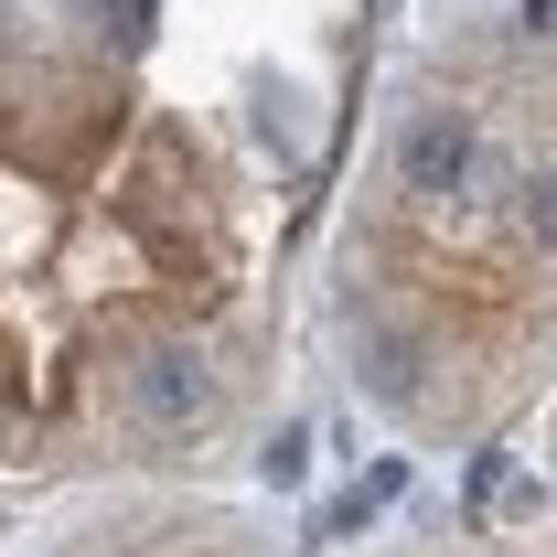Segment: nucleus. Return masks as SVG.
<instances>
[{"label":"nucleus","instance_id":"obj_1","mask_svg":"<svg viewBox=\"0 0 557 557\" xmlns=\"http://www.w3.org/2000/svg\"><path fill=\"white\" fill-rule=\"evenodd\" d=\"M119 408L150 440H194V429H214V364L194 344H139L119 364Z\"/></svg>","mask_w":557,"mask_h":557},{"label":"nucleus","instance_id":"obj_2","mask_svg":"<svg viewBox=\"0 0 557 557\" xmlns=\"http://www.w3.org/2000/svg\"><path fill=\"white\" fill-rule=\"evenodd\" d=\"M472 161H483V119H472L461 97L408 108V129H397V183H408L418 205H450V194L472 183Z\"/></svg>","mask_w":557,"mask_h":557},{"label":"nucleus","instance_id":"obj_3","mask_svg":"<svg viewBox=\"0 0 557 557\" xmlns=\"http://www.w3.org/2000/svg\"><path fill=\"white\" fill-rule=\"evenodd\" d=\"M354 375L375 408H418V344L397 322H354Z\"/></svg>","mask_w":557,"mask_h":557},{"label":"nucleus","instance_id":"obj_4","mask_svg":"<svg viewBox=\"0 0 557 557\" xmlns=\"http://www.w3.org/2000/svg\"><path fill=\"white\" fill-rule=\"evenodd\" d=\"M258 472H269L278 493H289V483H300V472H311V429H278L269 450H258Z\"/></svg>","mask_w":557,"mask_h":557},{"label":"nucleus","instance_id":"obj_5","mask_svg":"<svg viewBox=\"0 0 557 557\" xmlns=\"http://www.w3.org/2000/svg\"><path fill=\"white\" fill-rule=\"evenodd\" d=\"M515 214H525V236H536V247L557 258V172H536V183H525V205H515Z\"/></svg>","mask_w":557,"mask_h":557},{"label":"nucleus","instance_id":"obj_6","mask_svg":"<svg viewBox=\"0 0 557 557\" xmlns=\"http://www.w3.org/2000/svg\"><path fill=\"white\" fill-rule=\"evenodd\" d=\"M525 11H536V22H557V0H525Z\"/></svg>","mask_w":557,"mask_h":557}]
</instances>
